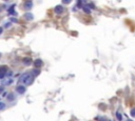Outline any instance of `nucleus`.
<instances>
[{"mask_svg": "<svg viewBox=\"0 0 135 121\" xmlns=\"http://www.w3.org/2000/svg\"><path fill=\"white\" fill-rule=\"evenodd\" d=\"M37 74V71H34V72H27L22 75L21 77L19 78V82L20 85L21 84H25V85H30L32 84L33 81L35 79V76Z\"/></svg>", "mask_w": 135, "mask_h": 121, "instance_id": "f257e3e1", "label": "nucleus"}, {"mask_svg": "<svg viewBox=\"0 0 135 121\" xmlns=\"http://www.w3.org/2000/svg\"><path fill=\"white\" fill-rule=\"evenodd\" d=\"M6 73H7V66H5V65H0V79L5 78Z\"/></svg>", "mask_w": 135, "mask_h": 121, "instance_id": "f03ea898", "label": "nucleus"}, {"mask_svg": "<svg viewBox=\"0 0 135 121\" xmlns=\"http://www.w3.org/2000/svg\"><path fill=\"white\" fill-rule=\"evenodd\" d=\"M16 92L18 93V94H24L25 93V86L24 85H18V86L16 87Z\"/></svg>", "mask_w": 135, "mask_h": 121, "instance_id": "7ed1b4c3", "label": "nucleus"}, {"mask_svg": "<svg viewBox=\"0 0 135 121\" xmlns=\"http://www.w3.org/2000/svg\"><path fill=\"white\" fill-rule=\"evenodd\" d=\"M63 12V7L61 5H57L55 6V13L56 14H61Z\"/></svg>", "mask_w": 135, "mask_h": 121, "instance_id": "20e7f679", "label": "nucleus"}, {"mask_svg": "<svg viewBox=\"0 0 135 121\" xmlns=\"http://www.w3.org/2000/svg\"><path fill=\"white\" fill-rule=\"evenodd\" d=\"M32 5H33V3L32 2H30V1H27V2H25V4H24V10H30L32 7Z\"/></svg>", "mask_w": 135, "mask_h": 121, "instance_id": "39448f33", "label": "nucleus"}, {"mask_svg": "<svg viewBox=\"0 0 135 121\" xmlns=\"http://www.w3.org/2000/svg\"><path fill=\"white\" fill-rule=\"evenodd\" d=\"M11 83H13V79L12 78H10V79H5L3 81V85H10Z\"/></svg>", "mask_w": 135, "mask_h": 121, "instance_id": "423d86ee", "label": "nucleus"}, {"mask_svg": "<svg viewBox=\"0 0 135 121\" xmlns=\"http://www.w3.org/2000/svg\"><path fill=\"white\" fill-rule=\"evenodd\" d=\"M41 65H42V61L40 59H38V60L35 61V66H36V67H40Z\"/></svg>", "mask_w": 135, "mask_h": 121, "instance_id": "0eeeda50", "label": "nucleus"}, {"mask_svg": "<svg viewBox=\"0 0 135 121\" xmlns=\"http://www.w3.org/2000/svg\"><path fill=\"white\" fill-rule=\"evenodd\" d=\"M25 19H27V20H32L33 19V15L32 14H25Z\"/></svg>", "mask_w": 135, "mask_h": 121, "instance_id": "6e6552de", "label": "nucleus"}, {"mask_svg": "<svg viewBox=\"0 0 135 121\" xmlns=\"http://www.w3.org/2000/svg\"><path fill=\"white\" fill-rule=\"evenodd\" d=\"M23 62H24L25 64H30V63L32 62V60H31V59H29V58H25V59L23 60Z\"/></svg>", "mask_w": 135, "mask_h": 121, "instance_id": "1a4fd4ad", "label": "nucleus"}, {"mask_svg": "<svg viewBox=\"0 0 135 121\" xmlns=\"http://www.w3.org/2000/svg\"><path fill=\"white\" fill-rule=\"evenodd\" d=\"M4 108H5V104L3 102H0V111L4 110Z\"/></svg>", "mask_w": 135, "mask_h": 121, "instance_id": "9d476101", "label": "nucleus"}, {"mask_svg": "<svg viewBox=\"0 0 135 121\" xmlns=\"http://www.w3.org/2000/svg\"><path fill=\"white\" fill-rule=\"evenodd\" d=\"M130 114H131L132 117H134V118H135V108H132V110L130 111Z\"/></svg>", "mask_w": 135, "mask_h": 121, "instance_id": "9b49d317", "label": "nucleus"}, {"mask_svg": "<svg viewBox=\"0 0 135 121\" xmlns=\"http://www.w3.org/2000/svg\"><path fill=\"white\" fill-rule=\"evenodd\" d=\"M117 117H118V119H119V120L121 119V116H120V114H119V113H117Z\"/></svg>", "mask_w": 135, "mask_h": 121, "instance_id": "f8f14e48", "label": "nucleus"}, {"mask_svg": "<svg viewBox=\"0 0 135 121\" xmlns=\"http://www.w3.org/2000/svg\"><path fill=\"white\" fill-rule=\"evenodd\" d=\"M14 96H13V95H10V97H9V99H14Z\"/></svg>", "mask_w": 135, "mask_h": 121, "instance_id": "ddd939ff", "label": "nucleus"}, {"mask_svg": "<svg viewBox=\"0 0 135 121\" xmlns=\"http://www.w3.org/2000/svg\"><path fill=\"white\" fill-rule=\"evenodd\" d=\"M3 90H4V89H3V86H0V92H2Z\"/></svg>", "mask_w": 135, "mask_h": 121, "instance_id": "4468645a", "label": "nucleus"}, {"mask_svg": "<svg viewBox=\"0 0 135 121\" xmlns=\"http://www.w3.org/2000/svg\"><path fill=\"white\" fill-rule=\"evenodd\" d=\"M1 33H2V29H0V34H1Z\"/></svg>", "mask_w": 135, "mask_h": 121, "instance_id": "2eb2a0df", "label": "nucleus"}, {"mask_svg": "<svg viewBox=\"0 0 135 121\" xmlns=\"http://www.w3.org/2000/svg\"><path fill=\"white\" fill-rule=\"evenodd\" d=\"M0 12H1V9H0Z\"/></svg>", "mask_w": 135, "mask_h": 121, "instance_id": "dca6fc26", "label": "nucleus"}, {"mask_svg": "<svg viewBox=\"0 0 135 121\" xmlns=\"http://www.w3.org/2000/svg\"><path fill=\"white\" fill-rule=\"evenodd\" d=\"M0 57H1V54H0Z\"/></svg>", "mask_w": 135, "mask_h": 121, "instance_id": "f3484780", "label": "nucleus"}, {"mask_svg": "<svg viewBox=\"0 0 135 121\" xmlns=\"http://www.w3.org/2000/svg\"><path fill=\"white\" fill-rule=\"evenodd\" d=\"M129 121H130V120H129Z\"/></svg>", "mask_w": 135, "mask_h": 121, "instance_id": "a211bd4d", "label": "nucleus"}]
</instances>
